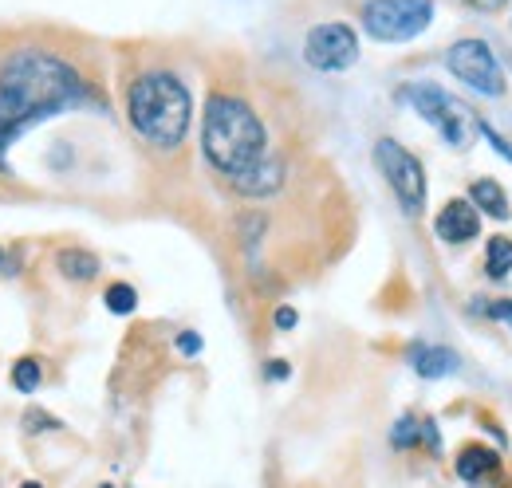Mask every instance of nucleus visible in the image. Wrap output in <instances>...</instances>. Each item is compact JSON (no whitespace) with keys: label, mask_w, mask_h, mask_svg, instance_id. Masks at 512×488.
<instances>
[{"label":"nucleus","mask_w":512,"mask_h":488,"mask_svg":"<svg viewBox=\"0 0 512 488\" xmlns=\"http://www.w3.org/2000/svg\"><path fill=\"white\" fill-rule=\"evenodd\" d=\"M91 99L83 75L67 60L40 52V48H20L0 63V166L4 150L36 122L56 119L71 107H83Z\"/></svg>","instance_id":"nucleus-1"},{"label":"nucleus","mask_w":512,"mask_h":488,"mask_svg":"<svg viewBox=\"0 0 512 488\" xmlns=\"http://www.w3.org/2000/svg\"><path fill=\"white\" fill-rule=\"evenodd\" d=\"M201 150L209 166L245 197H268L284 185V166L268 150L264 122L237 95H209L201 115Z\"/></svg>","instance_id":"nucleus-2"},{"label":"nucleus","mask_w":512,"mask_h":488,"mask_svg":"<svg viewBox=\"0 0 512 488\" xmlns=\"http://www.w3.org/2000/svg\"><path fill=\"white\" fill-rule=\"evenodd\" d=\"M127 115L130 126L158 150H174L182 146L186 130H190V91L178 75L170 71H146L130 83L127 91Z\"/></svg>","instance_id":"nucleus-3"},{"label":"nucleus","mask_w":512,"mask_h":488,"mask_svg":"<svg viewBox=\"0 0 512 488\" xmlns=\"http://www.w3.org/2000/svg\"><path fill=\"white\" fill-rule=\"evenodd\" d=\"M402 99L422 115V119L430 122L442 138H446L449 146H457V150H469V142H473V134H477V115L465 107V103H457L449 91L442 87H434V83H410V87H402Z\"/></svg>","instance_id":"nucleus-4"},{"label":"nucleus","mask_w":512,"mask_h":488,"mask_svg":"<svg viewBox=\"0 0 512 488\" xmlns=\"http://www.w3.org/2000/svg\"><path fill=\"white\" fill-rule=\"evenodd\" d=\"M434 20V0H367L363 28L379 44H406L422 36Z\"/></svg>","instance_id":"nucleus-5"},{"label":"nucleus","mask_w":512,"mask_h":488,"mask_svg":"<svg viewBox=\"0 0 512 488\" xmlns=\"http://www.w3.org/2000/svg\"><path fill=\"white\" fill-rule=\"evenodd\" d=\"M375 166L383 170L386 185L398 197V205L406 209V217H418L426 209V170H422V162L406 146H398L394 138H379L375 142Z\"/></svg>","instance_id":"nucleus-6"},{"label":"nucleus","mask_w":512,"mask_h":488,"mask_svg":"<svg viewBox=\"0 0 512 488\" xmlns=\"http://www.w3.org/2000/svg\"><path fill=\"white\" fill-rule=\"evenodd\" d=\"M446 67L465 83L473 87L477 95H489V99H501L505 95V71L493 56V48L485 40H457L446 52Z\"/></svg>","instance_id":"nucleus-7"},{"label":"nucleus","mask_w":512,"mask_h":488,"mask_svg":"<svg viewBox=\"0 0 512 488\" xmlns=\"http://www.w3.org/2000/svg\"><path fill=\"white\" fill-rule=\"evenodd\" d=\"M304 60L316 71H347L351 63L359 60V40L347 24L339 20H327V24H316L304 40Z\"/></svg>","instance_id":"nucleus-8"},{"label":"nucleus","mask_w":512,"mask_h":488,"mask_svg":"<svg viewBox=\"0 0 512 488\" xmlns=\"http://www.w3.org/2000/svg\"><path fill=\"white\" fill-rule=\"evenodd\" d=\"M438 237L446 244H465V241H477L481 233V213L473 209V201H446L438 221H434Z\"/></svg>","instance_id":"nucleus-9"},{"label":"nucleus","mask_w":512,"mask_h":488,"mask_svg":"<svg viewBox=\"0 0 512 488\" xmlns=\"http://www.w3.org/2000/svg\"><path fill=\"white\" fill-rule=\"evenodd\" d=\"M390 445L394 449H414V445H426V449H442V437H438V426L434 422H418L414 414L398 418L394 422V433H390Z\"/></svg>","instance_id":"nucleus-10"},{"label":"nucleus","mask_w":512,"mask_h":488,"mask_svg":"<svg viewBox=\"0 0 512 488\" xmlns=\"http://www.w3.org/2000/svg\"><path fill=\"white\" fill-rule=\"evenodd\" d=\"M410 366L422 374V378H449L457 370V355L449 347H430V343H418L410 347Z\"/></svg>","instance_id":"nucleus-11"},{"label":"nucleus","mask_w":512,"mask_h":488,"mask_svg":"<svg viewBox=\"0 0 512 488\" xmlns=\"http://www.w3.org/2000/svg\"><path fill=\"white\" fill-rule=\"evenodd\" d=\"M469 201H473V209H477V213H489V217H497V221H505V217L512 213L509 193H505L497 182H489V178L473 182V189H469Z\"/></svg>","instance_id":"nucleus-12"},{"label":"nucleus","mask_w":512,"mask_h":488,"mask_svg":"<svg viewBox=\"0 0 512 488\" xmlns=\"http://www.w3.org/2000/svg\"><path fill=\"white\" fill-rule=\"evenodd\" d=\"M497 453L493 449H485V445H465L461 449V457H457V477L461 481H481V477H489L493 469H497Z\"/></svg>","instance_id":"nucleus-13"},{"label":"nucleus","mask_w":512,"mask_h":488,"mask_svg":"<svg viewBox=\"0 0 512 488\" xmlns=\"http://www.w3.org/2000/svg\"><path fill=\"white\" fill-rule=\"evenodd\" d=\"M56 264L67 280H95L99 276V256H91L87 248H64L56 256Z\"/></svg>","instance_id":"nucleus-14"},{"label":"nucleus","mask_w":512,"mask_h":488,"mask_svg":"<svg viewBox=\"0 0 512 488\" xmlns=\"http://www.w3.org/2000/svg\"><path fill=\"white\" fill-rule=\"evenodd\" d=\"M485 272L493 280H505L512 272V241L509 237H493L489 248H485Z\"/></svg>","instance_id":"nucleus-15"},{"label":"nucleus","mask_w":512,"mask_h":488,"mask_svg":"<svg viewBox=\"0 0 512 488\" xmlns=\"http://www.w3.org/2000/svg\"><path fill=\"white\" fill-rule=\"evenodd\" d=\"M40 378H44V366L36 363V359H16V363H12V386H16L20 394H32V390L40 386Z\"/></svg>","instance_id":"nucleus-16"},{"label":"nucleus","mask_w":512,"mask_h":488,"mask_svg":"<svg viewBox=\"0 0 512 488\" xmlns=\"http://www.w3.org/2000/svg\"><path fill=\"white\" fill-rule=\"evenodd\" d=\"M103 300H107V307H111L115 315H130V311H134V304H138V292H134L130 284H111Z\"/></svg>","instance_id":"nucleus-17"},{"label":"nucleus","mask_w":512,"mask_h":488,"mask_svg":"<svg viewBox=\"0 0 512 488\" xmlns=\"http://www.w3.org/2000/svg\"><path fill=\"white\" fill-rule=\"evenodd\" d=\"M477 134H485V138L493 142V150H497V154H505V158H509V162H512V146H509V138H501V134H497V130H493L489 122H477Z\"/></svg>","instance_id":"nucleus-18"},{"label":"nucleus","mask_w":512,"mask_h":488,"mask_svg":"<svg viewBox=\"0 0 512 488\" xmlns=\"http://www.w3.org/2000/svg\"><path fill=\"white\" fill-rule=\"evenodd\" d=\"M178 351H182V355H197V351H201V335H197V331H182V335H178Z\"/></svg>","instance_id":"nucleus-19"},{"label":"nucleus","mask_w":512,"mask_h":488,"mask_svg":"<svg viewBox=\"0 0 512 488\" xmlns=\"http://www.w3.org/2000/svg\"><path fill=\"white\" fill-rule=\"evenodd\" d=\"M485 315H493V319H501V323H512V300H497V304L481 307Z\"/></svg>","instance_id":"nucleus-20"},{"label":"nucleus","mask_w":512,"mask_h":488,"mask_svg":"<svg viewBox=\"0 0 512 488\" xmlns=\"http://www.w3.org/2000/svg\"><path fill=\"white\" fill-rule=\"evenodd\" d=\"M276 327H280V331H292V327H296V311H292V307H280V311H276Z\"/></svg>","instance_id":"nucleus-21"},{"label":"nucleus","mask_w":512,"mask_h":488,"mask_svg":"<svg viewBox=\"0 0 512 488\" xmlns=\"http://www.w3.org/2000/svg\"><path fill=\"white\" fill-rule=\"evenodd\" d=\"M461 4H469V8H477V12H497V8H505L509 0H461Z\"/></svg>","instance_id":"nucleus-22"},{"label":"nucleus","mask_w":512,"mask_h":488,"mask_svg":"<svg viewBox=\"0 0 512 488\" xmlns=\"http://www.w3.org/2000/svg\"><path fill=\"white\" fill-rule=\"evenodd\" d=\"M268 378H288V363H280V359L268 363Z\"/></svg>","instance_id":"nucleus-23"},{"label":"nucleus","mask_w":512,"mask_h":488,"mask_svg":"<svg viewBox=\"0 0 512 488\" xmlns=\"http://www.w3.org/2000/svg\"><path fill=\"white\" fill-rule=\"evenodd\" d=\"M20 488H44V485H36V481H28V485H20Z\"/></svg>","instance_id":"nucleus-24"},{"label":"nucleus","mask_w":512,"mask_h":488,"mask_svg":"<svg viewBox=\"0 0 512 488\" xmlns=\"http://www.w3.org/2000/svg\"><path fill=\"white\" fill-rule=\"evenodd\" d=\"M99 488H111V485H99Z\"/></svg>","instance_id":"nucleus-25"}]
</instances>
